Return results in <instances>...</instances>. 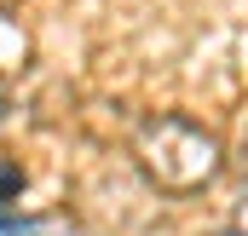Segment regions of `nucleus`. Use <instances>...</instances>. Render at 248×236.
I'll return each instance as SVG.
<instances>
[{
  "mask_svg": "<svg viewBox=\"0 0 248 236\" xmlns=\"http://www.w3.org/2000/svg\"><path fill=\"white\" fill-rule=\"evenodd\" d=\"M139 162L162 190H196L219 173V138L185 116H156L139 133Z\"/></svg>",
  "mask_w": 248,
  "mask_h": 236,
  "instance_id": "1",
  "label": "nucleus"
},
{
  "mask_svg": "<svg viewBox=\"0 0 248 236\" xmlns=\"http://www.w3.org/2000/svg\"><path fill=\"white\" fill-rule=\"evenodd\" d=\"M0 121H6V87H0Z\"/></svg>",
  "mask_w": 248,
  "mask_h": 236,
  "instance_id": "2",
  "label": "nucleus"
},
{
  "mask_svg": "<svg viewBox=\"0 0 248 236\" xmlns=\"http://www.w3.org/2000/svg\"><path fill=\"white\" fill-rule=\"evenodd\" d=\"M243 167H248V133H243Z\"/></svg>",
  "mask_w": 248,
  "mask_h": 236,
  "instance_id": "3",
  "label": "nucleus"
}]
</instances>
